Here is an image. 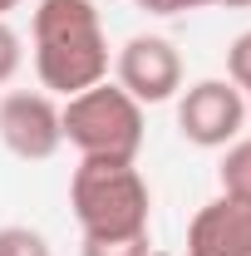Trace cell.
<instances>
[{"label":"cell","instance_id":"obj_1","mask_svg":"<svg viewBox=\"0 0 251 256\" xmlns=\"http://www.w3.org/2000/svg\"><path fill=\"white\" fill-rule=\"evenodd\" d=\"M34 74L50 94H84L108 74V40L94 0H40L34 10Z\"/></svg>","mask_w":251,"mask_h":256},{"label":"cell","instance_id":"obj_2","mask_svg":"<svg viewBox=\"0 0 251 256\" xmlns=\"http://www.w3.org/2000/svg\"><path fill=\"white\" fill-rule=\"evenodd\" d=\"M69 207L84 226V236H143L153 197L133 162L79 158L74 178H69Z\"/></svg>","mask_w":251,"mask_h":256},{"label":"cell","instance_id":"obj_3","mask_svg":"<svg viewBox=\"0 0 251 256\" xmlns=\"http://www.w3.org/2000/svg\"><path fill=\"white\" fill-rule=\"evenodd\" d=\"M64 138L89 162H133L143 148V104L118 84H94L60 108Z\"/></svg>","mask_w":251,"mask_h":256},{"label":"cell","instance_id":"obj_4","mask_svg":"<svg viewBox=\"0 0 251 256\" xmlns=\"http://www.w3.org/2000/svg\"><path fill=\"white\" fill-rule=\"evenodd\" d=\"M246 124V94L232 79H202L178 104V128L197 148H226Z\"/></svg>","mask_w":251,"mask_h":256},{"label":"cell","instance_id":"obj_5","mask_svg":"<svg viewBox=\"0 0 251 256\" xmlns=\"http://www.w3.org/2000/svg\"><path fill=\"white\" fill-rule=\"evenodd\" d=\"M0 143L25 162H44L60 153L64 143V124L60 108L50 94H30V89H15V94L0 98Z\"/></svg>","mask_w":251,"mask_h":256},{"label":"cell","instance_id":"obj_6","mask_svg":"<svg viewBox=\"0 0 251 256\" xmlns=\"http://www.w3.org/2000/svg\"><path fill=\"white\" fill-rule=\"evenodd\" d=\"M118 89L138 104H162L182 89V60L162 34H133L118 50Z\"/></svg>","mask_w":251,"mask_h":256},{"label":"cell","instance_id":"obj_7","mask_svg":"<svg viewBox=\"0 0 251 256\" xmlns=\"http://www.w3.org/2000/svg\"><path fill=\"white\" fill-rule=\"evenodd\" d=\"M188 256H251V202H207L188 226Z\"/></svg>","mask_w":251,"mask_h":256},{"label":"cell","instance_id":"obj_8","mask_svg":"<svg viewBox=\"0 0 251 256\" xmlns=\"http://www.w3.org/2000/svg\"><path fill=\"white\" fill-rule=\"evenodd\" d=\"M217 178H222V197H232V202H251V138H242V143L226 148Z\"/></svg>","mask_w":251,"mask_h":256},{"label":"cell","instance_id":"obj_9","mask_svg":"<svg viewBox=\"0 0 251 256\" xmlns=\"http://www.w3.org/2000/svg\"><path fill=\"white\" fill-rule=\"evenodd\" d=\"M0 256H54L34 226H0Z\"/></svg>","mask_w":251,"mask_h":256},{"label":"cell","instance_id":"obj_10","mask_svg":"<svg viewBox=\"0 0 251 256\" xmlns=\"http://www.w3.org/2000/svg\"><path fill=\"white\" fill-rule=\"evenodd\" d=\"M84 256H148V232L143 236H84Z\"/></svg>","mask_w":251,"mask_h":256},{"label":"cell","instance_id":"obj_11","mask_svg":"<svg viewBox=\"0 0 251 256\" xmlns=\"http://www.w3.org/2000/svg\"><path fill=\"white\" fill-rule=\"evenodd\" d=\"M226 74H232V84H236L242 94H251V30L232 40V50H226Z\"/></svg>","mask_w":251,"mask_h":256},{"label":"cell","instance_id":"obj_12","mask_svg":"<svg viewBox=\"0 0 251 256\" xmlns=\"http://www.w3.org/2000/svg\"><path fill=\"white\" fill-rule=\"evenodd\" d=\"M15 69H20V34L0 20V84H10Z\"/></svg>","mask_w":251,"mask_h":256},{"label":"cell","instance_id":"obj_13","mask_svg":"<svg viewBox=\"0 0 251 256\" xmlns=\"http://www.w3.org/2000/svg\"><path fill=\"white\" fill-rule=\"evenodd\" d=\"M202 5H222V0H148L153 15H182V10H202Z\"/></svg>","mask_w":251,"mask_h":256},{"label":"cell","instance_id":"obj_14","mask_svg":"<svg viewBox=\"0 0 251 256\" xmlns=\"http://www.w3.org/2000/svg\"><path fill=\"white\" fill-rule=\"evenodd\" d=\"M15 5H20V0H0V20H5V15H10Z\"/></svg>","mask_w":251,"mask_h":256},{"label":"cell","instance_id":"obj_15","mask_svg":"<svg viewBox=\"0 0 251 256\" xmlns=\"http://www.w3.org/2000/svg\"><path fill=\"white\" fill-rule=\"evenodd\" d=\"M222 5H251V0H222Z\"/></svg>","mask_w":251,"mask_h":256},{"label":"cell","instance_id":"obj_16","mask_svg":"<svg viewBox=\"0 0 251 256\" xmlns=\"http://www.w3.org/2000/svg\"><path fill=\"white\" fill-rule=\"evenodd\" d=\"M133 5H138V10H148V0H133Z\"/></svg>","mask_w":251,"mask_h":256},{"label":"cell","instance_id":"obj_17","mask_svg":"<svg viewBox=\"0 0 251 256\" xmlns=\"http://www.w3.org/2000/svg\"><path fill=\"white\" fill-rule=\"evenodd\" d=\"M246 118H251V98H246Z\"/></svg>","mask_w":251,"mask_h":256},{"label":"cell","instance_id":"obj_18","mask_svg":"<svg viewBox=\"0 0 251 256\" xmlns=\"http://www.w3.org/2000/svg\"><path fill=\"white\" fill-rule=\"evenodd\" d=\"M148 256H168V252H148Z\"/></svg>","mask_w":251,"mask_h":256}]
</instances>
